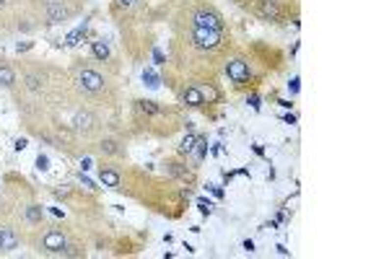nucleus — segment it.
<instances>
[{"instance_id":"39448f33","label":"nucleus","mask_w":389,"mask_h":259,"mask_svg":"<svg viewBox=\"0 0 389 259\" xmlns=\"http://www.w3.org/2000/svg\"><path fill=\"white\" fill-rule=\"evenodd\" d=\"M44 11H47V21L50 24H62L68 18V8L62 5V3H55V0L44 5Z\"/></svg>"},{"instance_id":"6ab92c4d","label":"nucleus","mask_w":389,"mask_h":259,"mask_svg":"<svg viewBox=\"0 0 389 259\" xmlns=\"http://www.w3.org/2000/svg\"><path fill=\"white\" fill-rule=\"evenodd\" d=\"M197 161H203L205 158V151H207V143H205V137H197Z\"/></svg>"},{"instance_id":"ddd939ff","label":"nucleus","mask_w":389,"mask_h":259,"mask_svg":"<svg viewBox=\"0 0 389 259\" xmlns=\"http://www.w3.org/2000/svg\"><path fill=\"white\" fill-rule=\"evenodd\" d=\"M26 220H29V223H39L42 220V207L39 205H29L26 207Z\"/></svg>"},{"instance_id":"4be33fe9","label":"nucleus","mask_w":389,"mask_h":259,"mask_svg":"<svg viewBox=\"0 0 389 259\" xmlns=\"http://www.w3.org/2000/svg\"><path fill=\"white\" fill-rule=\"evenodd\" d=\"M169 171L174 174V177H182V179L187 177V169H182V166H179V163H169Z\"/></svg>"},{"instance_id":"5701e85b","label":"nucleus","mask_w":389,"mask_h":259,"mask_svg":"<svg viewBox=\"0 0 389 259\" xmlns=\"http://www.w3.org/2000/svg\"><path fill=\"white\" fill-rule=\"evenodd\" d=\"M37 169L39 171H47L50 169V158H47V155H39V158H37Z\"/></svg>"},{"instance_id":"dca6fc26","label":"nucleus","mask_w":389,"mask_h":259,"mask_svg":"<svg viewBox=\"0 0 389 259\" xmlns=\"http://www.w3.org/2000/svg\"><path fill=\"white\" fill-rule=\"evenodd\" d=\"M83 34H86V24H83V26H78V29L68 36V42H65V44H68V47H73V44H78V39H80Z\"/></svg>"},{"instance_id":"20e7f679","label":"nucleus","mask_w":389,"mask_h":259,"mask_svg":"<svg viewBox=\"0 0 389 259\" xmlns=\"http://www.w3.org/2000/svg\"><path fill=\"white\" fill-rule=\"evenodd\" d=\"M78 83L83 86V91H91V94H94V91H102V88H104V78L99 76V73H94V70H83V73L78 76Z\"/></svg>"},{"instance_id":"b1692460","label":"nucleus","mask_w":389,"mask_h":259,"mask_svg":"<svg viewBox=\"0 0 389 259\" xmlns=\"http://www.w3.org/2000/svg\"><path fill=\"white\" fill-rule=\"evenodd\" d=\"M200 210H203V212H210L213 205H210V202H205V200H200Z\"/></svg>"},{"instance_id":"423d86ee","label":"nucleus","mask_w":389,"mask_h":259,"mask_svg":"<svg viewBox=\"0 0 389 259\" xmlns=\"http://www.w3.org/2000/svg\"><path fill=\"white\" fill-rule=\"evenodd\" d=\"M65 246H68V241L60 231H50V233L44 236V249H47V252H65Z\"/></svg>"},{"instance_id":"7ed1b4c3","label":"nucleus","mask_w":389,"mask_h":259,"mask_svg":"<svg viewBox=\"0 0 389 259\" xmlns=\"http://www.w3.org/2000/svg\"><path fill=\"white\" fill-rule=\"evenodd\" d=\"M195 26H200V29H215V31H221L223 21H221V16L213 13V11H197V13H195Z\"/></svg>"},{"instance_id":"9d476101","label":"nucleus","mask_w":389,"mask_h":259,"mask_svg":"<svg viewBox=\"0 0 389 259\" xmlns=\"http://www.w3.org/2000/svg\"><path fill=\"white\" fill-rule=\"evenodd\" d=\"M182 99H184V104H189V106H203L205 104L203 91H197V88H187L182 94Z\"/></svg>"},{"instance_id":"f3484780","label":"nucleus","mask_w":389,"mask_h":259,"mask_svg":"<svg viewBox=\"0 0 389 259\" xmlns=\"http://www.w3.org/2000/svg\"><path fill=\"white\" fill-rule=\"evenodd\" d=\"M143 80H146L148 88H158V76H156L153 70H146V73H143Z\"/></svg>"},{"instance_id":"2eb2a0df","label":"nucleus","mask_w":389,"mask_h":259,"mask_svg":"<svg viewBox=\"0 0 389 259\" xmlns=\"http://www.w3.org/2000/svg\"><path fill=\"white\" fill-rule=\"evenodd\" d=\"M195 143H197V137L195 135H187L184 140H182V145H179V151H182V153H192L195 151Z\"/></svg>"},{"instance_id":"1a4fd4ad","label":"nucleus","mask_w":389,"mask_h":259,"mask_svg":"<svg viewBox=\"0 0 389 259\" xmlns=\"http://www.w3.org/2000/svg\"><path fill=\"white\" fill-rule=\"evenodd\" d=\"M19 246V238L11 228H0V252H13Z\"/></svg>"},{"instance_id":"f257e3e1","label":"nucleus","mask_w":389,"mask_h":259,"mask_svg":"<svg viewBox=\"0 0 389 259\" xmlns=\"http://www.w3.org/2000/svg\"><path fill=\"white\" fill-rule=\"evenodd\" d=\"M192 42H195L200 50H215V47L221 44V31H215V29H200V26H195Z\"/></svg>"},{"instance_id":"9b49d317","label":"nucleus","mask_w":389,"mask_h":259,"mask_svg":"<svg viewBox=\"0 0 389 259\" xmlns=\"http://www.w3.org/2000/svg\"><path fill=\"white\" fill-rule=\"evenodd\" d=\"M99 179H102V184H106V187H120V174L112 171V169H102Z\"/></svg>"},{"instance_id":"f03ea898","label":"nucleus","mask_w":389,"mask_h":259,"mask_svg":"<svg viewBox=\"0 0 389 259\" xmlns=\"http://www.w3.org/2000/svg\"><path fill=\"white\" fill-rule=\"evenodd\" d=\"M226 73H229V78L236 83V86H241V83H247L249 80V65L244 62V60H231L229 65H226Z\"/></svg>"},{"instance_id":"4468645a","label":"nucleus","mask_w":389,"mask_h":259,"mask_svg":"<svg viewBox=\"0 0 389 259\" xmlns=\"http://www.w3.org/2000/svg\"><path fill=\"white\" fill-rule=\"evenodd\" d=\"M94 54H96L99 60L109 57V47H106V42H94Z\"/></svg>"},{"instance_id":"a878e982","label":"nucleus","mask_w":389,"mask_h":259,"mask_svg":"<svg viewBox=\"0 0 389 259\" xmlns=\"http://www.w3.org/2000/svg\"><path fill=\"white\" fill-rule=\"evenodd\" d=\"M3 5H5V0H0V8H3Z\"/></svg>"},{"instance_id":"f8f14e48","label":"nucleus","mask_w":389,"mask_h":259,"mask_svg":"<svg viewBox=\"0 0 389 259\" xmlns=\"http://www.w3.org/2000/svg\"><path fill=\"white\" fill-rule=\"evenodd\" d=\"M13 83H16V76H13V70L8 68V65H0V86L11 88Z\"/></svg>"},{"instance_id":"393cba45","label":"nucleus","mask_w":389,"mask_h":259,"mask_svg":"<svg viewBox=\"0 0 389 259\" xmlns=\"http://www.w3.org/2000/svg\"><path fill=\"white\" fill-rule=\"evenodd\" d=\"M24 148H26V140H24V137H21V140H16V151H24Z\"/></svg>"},{"instance_id":"6e6552de","label":"nucleus","mask_w":389,"mask_h":259,"mask_svg":"<svg viewBox=\"0 0 389 259\" xmlns=\"http://www.w3.org/2000/svg\"><path fill=\"white\" fill-rule=\"evenodd\" d=\"M257 13H259L262 18H270V21H278V18H280V8H278V3H273V0H259V8H257Z\"/></svg>"},{"instance_id":"aec40b11","label":"nucleus","mask_w":389,"mask_h":259,"mask_svg":"<svg viewBox=\"0 0 389 259\" xmlns=\"http://www.w3.org/2000/svg\"><path fill=\"white\" fill-rule=\"evenodd\" d=\"M99 148H102L104 153H117V151H120V148H117V143H114V140H102V145H99Z\"/></svg>"},{"instance_id":"0eeeda50","label":"nucleus","mask_w":389,"mask_h":259,"mask_svg":"<svg viewBox=\"0 0 389 259\" xmlns=\"http://www.w3.org/2000/svg\"><path fill=\"white\" fill-rule=\"evenodd\" d=\"M73 125H76V130H78V132L88 135V132H91V130L96 127V117H94V114H88V112H80V114H76Z\"/></svg>"},{"instance_id":"412c9836","label":"nucleus","mask_w":389,"mask_h":259,"mask_svg":"<svg viewBox=\"0 0 389 259\" xmlns=\"http://www.w3.org/2000/svg\"><path fill=\"white\" fill-rule=\"evenodd\" d=\"M26 86H29V91H39L42 88V80L37 76H29V78H26Z\"/></svg>"},{"instance_id":"a211bd4d","label":"nucleus","mask_w":389,"mask_h":259,"mask_svg":"<svg viewBox=\"0 0 389 259\" xmlns=\"http://www.w3.org/2000/svg\"><path fill=\"white\" fill-rule=\"evenodd\" d=\"M138 106H140V112H146V114H158L161 112L153 101H138Z\"/></svg>"}]
</instances>
